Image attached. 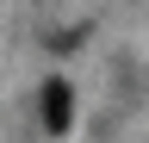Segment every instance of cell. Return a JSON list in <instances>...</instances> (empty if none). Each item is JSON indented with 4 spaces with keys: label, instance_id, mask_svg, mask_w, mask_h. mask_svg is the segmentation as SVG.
<instances>
[{
    "label": "cell",
    "instance_id": "1",
    "mask_svg": "<svg viewBox=\"0 0 149 143\" xmlns=\"http://www.w3.org/2000/svg\"><path fill=\"white\" fill-rule=\"evenodd\" d=\"M68 118H74V93H68V81H44V131L62 137Z\"/></svg>",
    "mask_w": 149,
    "mask_h": 143
}]
</instances>
